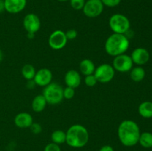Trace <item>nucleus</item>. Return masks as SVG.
Masks as SVG:
<instances>
[{"mask_svg": "<svg viewBox=\"0 0 152 151\" xmlns=\"http://www.w3.org/2000/svg\"><path fill=\"white\" fill-rule=\"evenodd\" d=\"M140 133L138 124L129 119L122 121L117 129L119 140L126 147H133L138 144Z\"/></svg>", "mask_w": 152, "mask_h": 151, "instance_id": "nucleus-1", "label": "nucleus"}, {"mask_svg": "<svg viewBox=\"0 0 152 151\" xmlns=\"http://www.w3.org/2000/svg\"><path fill=\"white\" fill-rule=\"evenodd\" d=\"M66 142L68 146L81 148L86 146L89 141V133L87 128L81 124H74L66 132Z\"/></svg>", "mask_w": 152, "mask_h": 151, "instance_id": "nucleus-2", "label": "nucleus"}, {"mask_svg": "<svg viewBox=\"0 0 152 151\" xmlns=\"http://www.w3.org/2000/svg\"><path fill=\"white\" fill-rule=\"evenodd\" d=\"M129 39L125 34L113 33L105 42V52L109 56L115 57L126 53L129 48Z\"/></svg>", "mask_w": 152, "mask_h": 151, "instance_id": "nucleus-3", "label": "nucleus"}, {"mask_svg": "<svg viewBox=\"0 0 152 151\" xmlns=\"http://www.w3.org/2000/svg\"><path fill=\"white\" fill-rule=\"evenodd\" d=\"M42 95L48 104L51 105H59L64 99L63 87L57 83L51 82L45 87Z\"/></svg>", "mask_w": 152, "mask_h": 151, "instance_id": "nucleus-4", "label": "nucleus"}, {"mask_svg": "<svg viewBox=\"0 0 152 151\" xmlns=\"http://www.w3.org/2000/svg\"><path fill=\"white\" fill-rule=\"evenodd\" d=\"M108 25L114 33L125 34L129 30L131 27L130 20L125 15L115 13L110 17Z\"/></svg>", "mask_w": 152, "mask_h": 151, "instance_id": "nucleus-5", "label": "nucleus"}, {"mask_svg": "<svg viewBox=\"0 0 152 151\" xmlns=\"http://www.w3.org/2000/svg\"><path fill=\"white\" fill-rule=\"evenodd\" d=\"M94 75L95 76L98 82L105 84L111 81L114 78L115 70L110 64L104 63L96 68Z\"/></svg>", "mask_w": 152, "mask_h": 151, "instance_id": "nucleus-6", "label": "nucleus"}, {"mask_svg": "<svg viewBox=\"0 0 152 151\" xmlns=\"http://www.w3.org/2000/svg\"><path fill=\"white\" fill-rule=\"evenodd\" d=\"M133 61L131 56L123 53L114 57L112 66L115 71L120 73L129 72L133 68Z\"/></svg>", "mask_w": 152, "mask_h": 151, "instance_id": "nucleus-7", "label": "nucleus"}, {"mask_svg": "<svg viewBox=\"0 0 152 151\" xmlns=\"http://www.w3.org/2000/svg\"><path fill=\"white\" fill-rule=\"evenodd\" d=\"M104 10L101 0H88L83 8L85 16L88 18H96L100 16Z\"/></svg>", "mask_w": 152, "mask_h": 151, "instance_id": "nucleus-8", "label": "nucleus"}, {"mask_svg": "<svg viewBox=\"0 0 152 151\" xmlns=\"http://www.w3.org/2000/svg\"><path fill=\"white\" fill-rule=\"evenodd\" d=\"M68 41L65 32L61 30H56L50 33L48 38V44L53 50H59L65 47Z\"/></svg>", "mask_w": 152, "mask_h": 151, "instance_id": "nucleus-9", "label": "nucleus"}, {"mask_svg": "<svg viewBox=\"0 0 152 151\" xmlns=\"http://www.w3.org/2000/svg\"><path fill=\"white\" fill-rule=\"evenodd\" d=\"M23 26L27 33L35 34L41 28V21L39 17L35 13H28L24 17Z\"/></svg>", "mask_w": 152, "mask_h": 151, "instance_id": "nucleus-10", "label": "nucleus"}, {"mask_svg": "<svg viewBox=\"0 0 152 151\" xmlns=\"http://www.w3.org/2000/svg\"><path fill=\"white\" fill-rule=\"evenodd\" d=\"M53 74L48 68H41L36 72L34 81L37 85L40 87H45L52 82Z\"/></svg>", "mask_w": 152, "mask_h": 151, "instance_id": "nucleus-11", "label": "nucleus"}, {"mask_svg": "<svg viewBox=\"0 0 152 151\" xmlns=\"http://www.w3.org/2000/svg\"><path fill=\"white\" fill-rule=\"evenodd\" d=\"M131 58L134 64L137 66H142L149 61L150 53L145 48L137 47L132 51Z\"/></svg>", "mask_w": 152, "mask_h": 151, "instance_id": "nucleus-12", "label": "nucleus"}, {"mask_svg": "<svg viewBox=\"0 0 152 151\" xmlns=\"http://www.w3.org/2000/svg\"><path fill=\"white\" fill-rule=\"evenodd\" d=\"M4 2L6 11L12 14L22 12L27 5V0H4Z\"/></svg>", "mask_w": 152, "mask_h": 151, "instance_id": "nucleus-13", "label": "nucleus"}, {"mask_svg": "<svg viewBox=\"0 0 152 151\" xmlns=\"http://www.w3.org/2000/svg\"><path fill=\"white\" fill-rule=\"evenodd\" d=\"M65 82L67 87L77 88L81 84V76L78 71L75 70H69L65 75Z\"/></svg>", "mask_w": 152, "mask_h": 151, "instance_id": "nucleus-14", "label": "nucleus"}, {"mask_svg": "<svg viewBox=\"0 0 152 151\" xmlns=\"http://www.w3.org/2000/svg\"><path fill=\"white\" fill-rule=\"evenodd\" d=\"M34 122L32 115L26 112L18 113L14 118V124L19 128H28Z\"/></svg>", "mask_w": 152, "mask_h": 151, "instance_id": "nucleus-15", "label": "nucleus"}, {"mask_svg": "<svg viewBox=\"0 0 152 151\" xmlns=\"http://www.w3.org/2000/svg\"><path fill=\"white\" fill-rule=\"evenodd\" d=\"M96 67L92 60L89 59H84L80 63V70L84 76H88L94 74Z\"/></svg>", "mask_w": 152, "mask_h": 151, "instance_id": "nucleus-16", "label": "nucleus"}, {"mask_svg": "<svg viewBox=\"0 0 152 151\" xmlns=\"http://www.w3.org/2000/svg\"><path fill=\"white\" fill-rule=\"evenodd\" d=\"M47 102L43 96V95H37L34 98L31 103V107L32 110L36 113H41L45 109Z\"/></svg>", "mask_w": 152, "mask_h": 151, "instance_id": "nucleus-17", "label": "nucleus"}, {"mask_svg": "<svg viewBox=\"0 0 152 151\" xmlns=\"http://www.w3.org/2000/svg\"><path fill=\"white\" fill-rule=\"evenodd\" d=\"M138 113L142 118H152V102L145 101L142 102L138 107Z\"/></svg>", "mask_w": 152, "mask_h": 151, "instance_id": "nucleus-18", "label": "nucleus"}, {"mask_svg": "<svg viewBox=\"0 0 152 151\" xmlns=\"http://www.w3.org/2000/svg\"><path fill=\"white\" fill-rule=\"evenodd\" d=\"M129 72H130V78H132V81L135 82H140L142 81L145 76V70L141 66L132 68V69Z\"/></svg>", "mask_w": 152, "mask_h": 151, "instance_id": "nucleus-19", "label": "nucleus"}, {"mask_svg": "<svg viewBox=\"0 0 152 151\" xmlns=\"http://www.w3.org/2000/svg\"><path fill=\"white\" fill-rule=\"evenodd\" d=\"M36 69L31 64H25L22 68V75L28 81L34 79L36 74Z\"/></svg>", "mask_w": 152, "mask_h": 151, "instance_id": "nucleus-20", "label": "nucleus"}, {"mask_svg": "<svg viewBox=\"0 0 152 151\" xmlns=\"http://www.w3.org/2000/svg\"><path fill=\"white\" fill-rule=\"evenodd\" d=\"M140 144L144 148L152 147V133L150 132H143L140 133L139 139Z\"/></svg>", "mask_w": 152, "mask_h": 151, "instance_id": "nucleus-21", "label": "nucleus"}, {"mask_svg": "<svg viewBox=\"0 0 152 151\" xmlns=\"http://www.w3.org/2000/svg\"><path fill=\"white\" fill-rule=\"evenodd\" d=\"M51 140L53 143L62 144L66 142V133L62 130H56L52 133Z\"/></svg>", "mask_w": 152, "mask_h": 151, "instance_id": "nucleus-22", "label": "nucleus"}, {"mask_svg": "<svg viewBox=\"0 0 152 151\" xmlns=\"http://www.w3.org/2000/svg\"><path fill=\"white\" fill-rule=\"evenodd\" d=\"M71 7L75 10H83L86 3V0H69Z\"/></svg>", "mask_w": 152, "mask_h": 151, "instance_id": "nucleus-23", "label": "nucleus"}, {"mask_svg": "<svg viewBox=\"0 0 152 151\" xmlns=\"http://www.w3.org/2000/svg\"><path fill=\"white\" fill-rule=\"evenodd\" d=\"M84 82H85V84H86V86L92 87H94V86L96 85V83H97L98 81H97V80H96L95 76L94 75V74H91V75L86 76V77H85Z\"/></svg>", "mask_w": 152, "mask_h": 151, "instance_id": "nucleus-24", "label": "nucleus"}, {"mask_svg": "<svg viewBox=\"0 0 152 151\" xmlns=\"http://www.w3.org/2000/svg\"><path fill=\"white\" fill-rule=\"evenodd\" d=\"M75 96V89L66 87L63 89V97L65 99H71Z\"/></svg>", "mask_w": 152, "mask_h": 151, "instance_id": "nucleus-25", "label": "nucleus"}, {"mask_svg": "<svg viewBox=\"0 0 152 151\" xmlns=\"http://www.w3.org/2000/svg\"><path fill=\"white\" fill-rule=\"evenodd\" d=\"M104 6L108 7H114L118 6L121 2V0H101Z\"/></svg>", "mask_w": 152, "mask_h": 151, "instance_id": "nucleus-26", "label": "nucleus"}, {"mask_svg": "<svg viewBox=\"0 0 152 151\" xmlns=\"http://www.w3.org/2000/svg\"><path fill=\"white\" fill-rule=\"evenodd\" d=\"M31 129V131L34 134H39L40 133L42 130V126L40 125V124L37 122H33V124H31V127H29Z\"/></svg>", "mask_w": 152, "mask_h": 151, "instance_id": "nucleus-27", "label": "nucleus"}, {"mask_svg": "<svg viewBox=\"0 0 152 151\" xmlns=\"http://www.w3.org/2000/svg\"><path fill=\"white\" fill-rule=\"evenodd\" d=\"M44 151H61V148L59 144L51 142L45 147Z\"/></svg>", "mask_w": 152, "mask_h": 151, "instance_id": "nucleus-28", "label": "nucleus"}, {"mask_svg": "<svg viewBox=\"0 0 152 151\" xmlns=\"http://www.w3.org/2000/svg\"><path fill=\"white\" fill-rule=\"evenodd\" d=\"M65 35L68 40H74V38H77V31L74 29H70L67 32H65Z\"/></svg>", "mask_w": 152, "mask_h": 151, "instance_id": "nucleus-29", "label": "nucleus"}, {"mask_svg": "<svg viewBox=\"0 0 152 151\" xmlns=\"http://www.w3.org/2000/svg\"><path fill=\"white\" fill-rule=\"evenodd\" d=\"M99 151H114V150L111 145H104L99 149Z\"/></svg>", "mask_w": 152, "mask_h": 151, "instance_id": "nucleus-30", "label": "nucleus"}, {"mask_svg": "<svg viewBox=\"0 0 152 151\" xmlns=\"http://www.w3.org/2000/svg\"><path fill=\"white\" fill-rule=\"evenodd\" d=\"M4 10H5V9H4V0H0V13H2Z\"/></svg>", "mask_w": 152, "mask_h": 151, "instance_id": "nucleus-31", "label": "nucleus"}, {"mask_svg": "<svg viewBox=\"0 0 152 151\" xmlns=\"http://www.w3.org/2000/svg\"><path fill=\"white\" fill-rule=\"evenodd\" d=\"M34 36H35V34L28 33V38H30V39H32V38L34 37Z\"/></svg>", "mask_w": 152, "mask_h": 151, "instance_id": "nucleus-32", "label": "nucleus"}, {"mask_svg": "<svg viewBox=\"0 0 152 151\" xmlns=\"http://www.w3.org/2000/svg\"><path fill=\"white\" fill-rule=\"evenodd\" d=\"M2 59H3V53H2V51L0 50V62L2 61Z\"/></svg>", "mask_w": 152, "mask_h": 151, "instance_id": "nucleus-33", "label": "nucleus"}, {"mask_svg": "<svg viewBox=\"0 0 152 151\" xmlns=\"http://www.w3.org/2000/svg\"><path fill=\"white\" fill-rule=\"evenodd\" d=\"M59 1H62V2H63V1H69V0H58Z\"/></svg>", "mask_w": 152, "mask_h": 151, "instance_id": "nucleus-34", "label": "nucleus"}]
</instances>
